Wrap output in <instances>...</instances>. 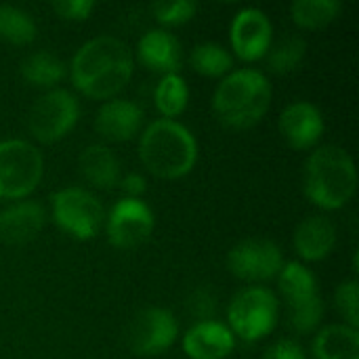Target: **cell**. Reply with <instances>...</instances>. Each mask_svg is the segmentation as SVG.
<instances>
[{
	"label": "cell",
	"instance_id": "obj_1",
	"mask_svg": "<svg viewBox=\"0 0 359 359\" xmlns=\"http://www.w3.org/2000/svg\"><path fill=\"white\" fill-rule=\"evenodd\" d=\"M135 57L130 46L116 36L86 40L67 65L69 80L78 93L95 101H109L130 82Z\"/></svg>",
	"mask_w": 359,
	"mask_h": 359
},
{
	"label": "cell",
	"instance_id": "obj_2",
	"mask_svg": "<svg viewBox=\"0 0 359 359\" xmlns=\"http://www.w3.org/2000/svg\"><path fill=\"white\" fill-rule=\"evenodd\" d=\"M198 156L196 135L179 120L158 118L139 137V160L143 168L164 181L187 177L196 168Z\"/></svg>",
	"mask_w": 359,
	"mask_h": 359
},
{
	"label": "cell",
	"instance_id": "obj_3",
	"mask_svg": "<svg viewBox=\"0 0 359 359\" xmlns=\"http://www.w3.org/2000/svg\"><path fill=\"white\" fill-rule=\"evenodd\" d=\"M358 189V168L351 154L334 143L318 145L303 168V194L320 210H341Z\"/></svg>",
	"mask_w": 359,
	"mask_h": 359
},
{
	"label": "cell",
	"instance_id": "obj_4",
	"mask_svg": "<svg viewBox=\"0 0 359 359\" xmlns=\"http://www.w3.org/2000/svg\"><path fill=\"white\" fill-rule=\"evenodd\" d=\"M273 101L271 80L255 69L240 67L231 69L212 93V111L221 124L229 128H250L259 124Z\"/></svg>",
	"mask_w": 359,
	"mask_h": 359
},
{
	"label": "cell",
	"instance_id": "obj_5",
	"mask_svg": "<svg viewBox=\"0 0 359 359\" xmlns=\"http://www.w3.org/2000/svg\"><path fill=\"white\" fill-rule=\"evenodd\" d=\"M276 280L278 292L288 307V326L297 334L316 332L326 311L316 273L301 261H288Z\"/></svg>",
	"mask_w": 359,
	"mask_h": 359
},
{
	"label": "cell",
	"instance_id": "obj_6",
	"mask_svg": "<svg viewBox=\"0 0 359 359\" xmlns=\"http://www.w3.org/2000/svg\"><path fill=\"white\" fill-rule=\"evenodd\" d=\"M280 322V299L267 286H246L227 305V328L244 343L267 339Z\"/></svg>",
	"mask_w": 359,
	"mask_h": 359
},
{
	"label": "cell",
	"instance_id": "obj_7",
	"mask_svg": "<svg viewBox=\"0 0 359 359\" xmlns=\"http://www.w3.org/2000/svg\"><path fill=\"white\" fill-rule=\"evenodd\" d=\"M50 219L69 238L78 242L95 240L105 225L101 200L86 187H63L50 194Z\"/></svg>",
	"mask_w": 359,
	"mask_h": 359
},
{
	"label": "cell",
	"instance_id": "obj_8",
	"mask_svg": "<svg viewBox=\"0 0 359 359\" xmlns=\"http://www.w3.org/2000/svg\"><path fill=\"white\" fill-rule=\"evenodd\" d=\"M44 177L42 151L25 139L0 141V200H25Z\"/></svg>",
	"mask_w": 359,
	"mask_h": 359
},
{
	"label": "cell",
	"instance_id": "obj_9",
	"mask_svg": "<svg viewBox=\"0 0 359 359\" xmlns=\"http://www.w3.org/2000/svg\"><path fill=\"white\" fill-rule=\"evenodd\" d=\"M82 114L78 97L67 88L44 90L27 111V130L40 143H57L65 139L78 124Z\"/></svg>",
	"mask_w": 359,
	"mask_h": 359
},
{
	"label": "cell",
	"instance_id": "obj_10",
	"mask_svg": "<svg viewBox=\"0 0 359 359\" xmlns=\"http://www.w3.org/2000/svg\"><path fill=\"white\" fill-rule=\"evenodd\" d=\"M103 229L114 248L133 250L151 238L156 215L143 198H120L105 215Z\"/></svg>",
	"mask_w": 359,
	"mask_h": 359
},
{
	"label": "cell",
	"instance_id": "obj_11",
	"mask_svg": "<svg viewBox=\"0 0 359 359\" xmlns=\"http://www.w3.org/2000/svg\"><path fill=\"white\" fill-rule=\"evenodd\" d=\"M179 339V324L172 311L164 307H145L133 316L126 326V345L137 358H156L166 353Z\"/></svg>",
	"mask_w": 359,
	"mask_h": 359
},
{
	"label": "cell",
	"instance_id": "obj_12",
	"mask_svg": "<svg viewBox=\"0 0 359 359\" xmlns=\"http://www.w3.org/2000/svg\"><path fill=\"white\" fill-rule=\"evenodd\" d=\"M284 263L282 248L273 240L265 238L242 240L227 252V267L231 276L252 286L276 280Z\"/></svg>",
	"mask_w": 359,
	"mask_h": 359
},
{
	"label": "cell",
	"instance_id": "obj_13",
	"mask_svg": "<svg viewBox=\"0 0 359 359\" xmlns=\"http://www.w3.org/2000/svg\"><path fill=\"white\" fill-rule=\"evenodd\" d=\"M273 40V23L259 6H244L233 15L229 25V42L238 59L246 63L265 59Z\"/></svg>",
	"mask_w": 359,
	"mask_h": 359
},
{
	"label": "cell",
	"instance_id": "obj_14",
	"mask_svg": "<svg viewBox=\"0 0 359 359\" xmlns=\"http://www.w3.org/2000/svg\"><path fill=\"white\" fill-rule=\"evenodd\" d=\"M278 126L288 147L305 151L318 147L326 130V120L322 109L311 101H292L282 109Z\"/></svg>",
	"mask_w": 359,
	"mask_h": 359
},
{
	"label": "cell",
	"instance_id": "obj_15",
	"mask_svg": "<svg viewBox=\"0 0 359 359\" xmlns=\"http://www.w3.org/2000/svg\"><path fill=\"white\" fill-rule=\"evenodd\" d=\"M145 122V111L139 103L122 97L103 101L95 114V130L101 139L111 143L130 141L139 135Z\"/></svg>",
	"mask_w": 359,
	"mask_h": 359
},
{
	"label": "cell",
	"instance_id": "obj_16",
	"mask_svg": "<svg viewBox=\"0 0 359 359\" xmlns=\"http://www.w3.org/2000/svg\"><path fill=\"white\" fill-rule=\"evenodd\" d=\"M238 339L221 320L194 322L183 339L181 347L189 359H227L236 351Z\"/></svg>",
	"mask_w": 359,
	"mask_h": 359
},
{
	"label": "cell",
	"instance_id": "obj_17",
	"mask_svg": "<svg viewBox=\"0 0 359 359\" xmlns=\"http://www.w3.org/2000/svg\"><path fill=\"white\" fill-rule=\"evenodd\" d=\"M133 57H137V61L149 72H156L162 76L179 74V69L183 67L181 40L170 29H164V27L147 29L139 38L137 50Z\"/></svg>",
	"mask_w": 359,
	"mask_h": 359
},
{
	"label": "cell",
	"instance_id": "obj_18",
	"mask_svg": "<svg viewBox=\"0 0 359 359\" xmlns=\"http://www.w3.org/2000/svg\"><path fill=\"white\" fill-rule=\"evenodd\" d=\"M48 219L46 208L38 200H17L0 210V242L19 246L36 240Z\"/></svg>",
	"mask_w": 359,
	"mask_h": 359
},
{
	"label": "cell",
	"instance_id": "obj_19",
	"mask_svg": "<svg viewBox=\"0 0 359 359\" xmlns=\"http://www.w3.org/2000/svg\"><path fill=\"white\" fill-rule=\"evenodd\" d=\"M292 246L301 263H320L328 259L337 246V227L326 215H309L297 225Z\"/></svg>",
	"mask_w": 359,
	"mask_h": 359
},
{
	"label": "cell",
	"instance_id": "obj_20",
	"mask_svg": "<svg viewBox=\"0 0 359 359\" xmlns=\"http://www.w3.org/2000/svg\"><path fill=\"white\" fill-rule=\"evenodd\" d=\"M82 179L97 189H114L122 179V166L111 147L103 143L86 145L78 158Z\"/></svg>",
	"mask_w": 359,
	"mask_h": 359
},
{
	"label": "cell",
	"instance_id": "obj_21",
	"mask_svg": "<svg viewBox=\"0 0 359 359\" xmlns=\"http://www.w3.org/2000/svg\"><path fill=\"white\" fill-rule=\"evenodd\" d=\"M313 359H359V330L347 324H330L316 332Z\"/></svg>",
	"mask_w": 359,
	"mask_h": 359
},
{
	"label": "cell",
	"instance_id": "obj_22",
	"mask_svg": "<svg viewBox=\"0 0 359 359\" xmlns=\"http://www.w3.org/2000/svg\"><path fill=\"white\" fill-rule=\"evenodd\" d=\"M19 72L27 84L50 90L57 88V84L67 76V65L50 50H36L21 61Z\"/></svg>",
	"mask_w": 359,
	"mask_h": 359
},
{
	"label": "cell",
	"instance_id": "obj_23",
	"mask_svg": "<svg viewBox=\"0 0 359 359\" xmlns=\"http://www.w3.org/2000/svg\"><path fill=\"white\" fill-rule=\"evenodd\" d=\"M189 84L181 74H166L154 88V103L162 118L177 120L189 105Z\"/></svg>",
	"mask_w": 359,
	"mask_h": 359
},
{
	"label": "cell",
	"instance_id": "obj_24",
	"mask_svg": "<svg viewBox=\"0 0 359 359\" xmlns=\"http://www.w3.org/2000/svg\"><path fill=\"white\" fill-rule=\"evenodd\" d=\"M341 0H297L290 4V17L301 29L318 32L328 27L341 13Z\"/></svg>",
	"mask_w": 359,
	"mask_h": 359
},
{
	"label": "cell",
	"instance_id": "obj_25",
	"mask_svg": "<svg viewBox=\"0 0 359 359\" xmlns=\"http://www.w3.org/2000/svg\"><path fill=\"white\" fill-rule=\"evenodd\" d=\"M38 36V25L32 13L15 6V4H0V40L25 46L32 44Z\"/></svg>",
	"mask_w": 359,
	"mask_h": 359
},
{
	"label": "cell",
	"instance_id": "obj_26",
	"mask_svg": "<svg viewBox=\"0 0 359 359\" xmlns=\"http://www.w3.org/2000/svg\"><path fill=\"white\" fill-rule=\"evenodd\" d=\"M194 72L206 78H225L233 69V55L219 42H200L191 48Z\"/></svg>",
	"mask_w": 359,
	"mask_h": 359
},
{
	"label": "cell",
	"instance_id": "obj_27",
	"mask_svg": "<svg viewBox=\"0 0 359 359\" xmlns=\"http://www.w3.org/2000/svg\"><path fill=\"white\" fill-rule=\"evenodd\" d=\"M305 55H307V42L301 36H284L280 40H273L265 59L269 72L284 76L299 69V65L305 61Z\"/></svg>",
	"mask_w": 359,
	"mask_h": 359
},
{
	"label": "cell",
	"instance_id": "obj_28",
	"mask_svg": "<svg viewBox=\"0 0 359 359\" xmlns=\"http://www.w3.org/2000/svg\"><path fill=\"white\" fill-rule=\"evenodd\" d=\"M151 13L158 23L172 27V25H183L191 21L198 13V2L194 0H168V2H156L151 4ZM164 27V29H166Z\"/></svg>",
	"mask_w": 359,
	"mask_h": 359
},
{
	"label": "cell",
	"instance_id": "obj_29",
	"mask_svg": "<svg viewBox=\"0 0 359 359\" xmlns=\"http://www.w3.org/2000/svg\"><path fill=\"white\" fill-rule=\"evenodd\" d=\"M334 305L343 324L359 330V284L358 280H345L334 290Z\"/></svg>",
	"mask_w": 359,
	"mask_h": 359
},
{
	"label": "cell",
	"instance_id": "obj_30",
	"mask_svg": "<svg viewBox=\"0 0 359 359\" xmlns=\"http://www.w3.org/2000/svg\"><path fill=\"white\" fill-rule=\"evenodd\" d=\"M95 0H59L53 2V11L65 21H86L95 11Z\"/></svg>",
	"mask_w": 359,
	"mask_h": 359
},
{
	"label": "cell",
	"instance_id": "obj_31",
	"mask_svg": "<svg viewBox=\"0 0 359 359\" xmlns=\"http://www.w3.org/2000/svg\"><path fill=\"white\" fill-rule=\"evenodd\" d=\"M189 311L198 318L196 322H204V320H215L217 313V297L212 294V290L208 288H200L191 294L189 299Z\"/></svg>",
	"mask_w": 359,
	"mask_h": 359
},
{
	"label": "cell",
	"instance_id": "obj_32",
	"mask_svg": "<svg viewBox=\"0 0 359 359\" xmlns=\"http://www.w3.org/2000/svg\"><path fill=\"white\" fill-rule=\"evenodd\" d=\"M261 359H307V353L297 341L282 339V341L269 345Z\"/></svg>",
	"mask_w": 359,
	"mask_h": 359
},
{
	"label": "cell",
	"instance_id": "obj_33",
	"mask_svg": "<svg viewBox=\"0 0 359 359\" xmlns=\"http://www.w3.org/2000/svg\"><path fill=\"white\" fill-rule=\"evenodd\" d=\"M118 185L122 187L124 198H141L147 191V181L141 172H126Z\"/></svg>",
	"mask_w": 359,
	"mask_h": 359
}]
</instances>
